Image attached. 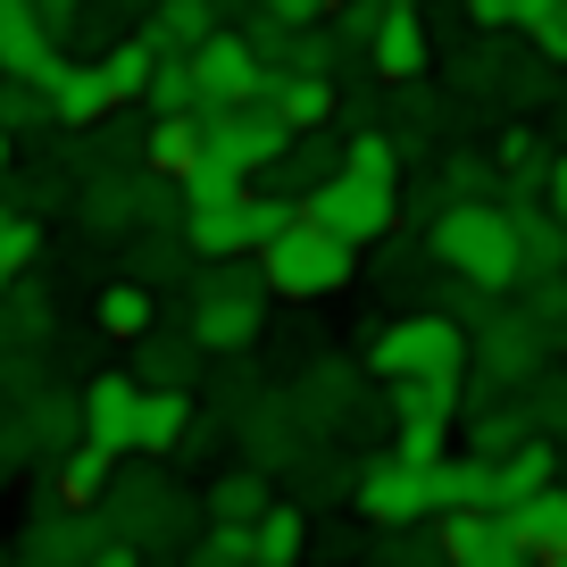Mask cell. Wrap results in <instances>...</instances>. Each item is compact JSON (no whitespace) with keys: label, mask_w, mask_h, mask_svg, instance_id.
Wrapping results in <instances>:
<instances>
[{"label":"cell","mask_w":567,"mask_h":567,"mask_svg":"<svg viewBox=\"0 0 567 567\" xmlns=\"http://www.w3.org/2000/svg\"><path fill=\"white\" fill-rule=\"evenodd\" d=\"M425 250H434L460 284H476V292H509V284H526V267H517V217L501 209V200H443Z\"/></svg>","instance_id":"obj_1"},{"label":"cell","mask_w":567,"mask_h":567,"mask_svg":"<svg viewBox=\"0 0 567 567\" xmlns=\"http://www.w3.org/2000/svg\"><path fill=\"white\" fill-rule=\"evenodd\" d=\"M267 276H259V259L250 250H234V259H200V276H193V301H184V326H193V342L200 351H250L259 342V326H267Z\"/></svg>","instance_id":"obj_2"},{"label":"cell","mask_w":567,"mask_h":567,"mask_svg":"<svg viewBox=\"0 0 567 567\" xmlns=\"http://www.w3.org/2000/svg\"><path fill=\"white\" fill-rule=\"evenodd\" d=\"M292 217H301L292 193H276V184H243V193H217V200H193V209H184V250H193V259H234V250L276 243Z\"/></svg>","instance_id":"obj_3"},{"label":"cell","mask_w":567,"mask_h":567,"mask_svg":"<svg viewBox=\"0 0 567 567\" xmlns=\"http://www.w3.org/2000/svg\"><path fill=\"white\" fill-rule=\"evenodd\" d=\"M250 259H259L276 301H326V292H342V284L359 276V250L342 243V234H326L318 217H292V226H284L276 243H259Z\"/></svg>","instance_id":"obj_4"},{"label":"cell","mask_w":567,"mask_h":567,"mask_svg":"<svg viewBox=\"0 0 567 567\" xmlns=\"http://www.w3.org/2000/svg\"><path fill=\"white\" fill-rule=\"evenodd\" d=\"M101 517H109L134 550H193V543H184L193 501H184L167 476H151V467H125V460H117V476H109V493H101Z\"/></svg>","instance_id":"obj_5"},{"label":"cell","mask_w":567,"mask_h":567,"mask_svg":"<svg viewBox=\"0 0 567 567\" xmlns=\"http://www.w3.org/2000/svg\"><path fill=\"white\" fill-rule=\"evenodd\" d=\"M368 368L384 375H467V326L451 309H417V318H392L368 334Z\"/></svg>","instance_id":"obj_6"},{"label":"cell","mask_w":567,"mask_h":567,"mask_svg":"<svg viewBox=\"0 0 567 567\" xmlns=\"http://www.w3.org/2000/svg\"><path fill=\"white\" fill-rule=\"evenodd\" d=\"M101 543H109V517L101 509H75V501L42 493V509L18 526L9 559H25V567H84V559H101Z\"/></svg>","instance_id":"obj_7"},{"label":"cell","mask_w":567,"mask_h":567,"mask_svg":"<svg viewBox=\"0 0 567 567\" xmlns=\"http://www.w3.org/2000/svg\"><path fill=\"white\" fill-rule=\"evenodd\" d=\"M301 217H318L326 234H342L351 250H368V243L392 234V184H368V176H351V167H334V176L301 200Z\"/></svg>","instance_id":"obj_8"},{"label":"cell","mask_w":567,"mask_h":567,"mask_svg":"<svg viewBox=\"0 0 567 567\" xmlns=\"http://www.w3.org/2000/svg\"><path fill=\"white\" fill-rule=\"evenodd\" d=\"M351 501H359V517H368L375 534H384V526H425V517H434V484H425V467L401 460V451H384V460L359 467Z\"/></svg>","instance_id":"obj_9"},{"label":"cell","mask_w":567,"mask_h":567,"mask_svg":"<svg viewBox=\"0 0 567 567\" xmlns=\"http://www.w3.org/2000/svg\"><path fill=\"white\" fill-rule=\"evenodd\" d=\"M434 543H443V567H526V543H517L509 509H493V501L434 509Z\"/></svg>","instance_id":"obj_10"},{"label":"cell","mask_w":567,"mask_h":567,"mask_svg":"<svg viewBox=\"0 0 567 567\" xmlns=\"http://www.w3.org/2000/svg\"><path fill=\"white\" fill-rule=\"evenodd\" d=\"M259 68L267 59L250 51V34H234V25H217L209 42H193V75H200V109H234L259 92Z\"/></svg>","instance_id":"obj_11"},{"label":"cell","mask_w":567,"mask_h":567,"mask_svg":"<svg viewBox=\"0 0 567 567\" xmlns=\"http://www.w3.org/2000/svg\"><path fill=\"white\" fill-rule=\"evenodd\" d=\"M134 425H142V375H134V368L92 375V384H84V443L134 460Z\"/></svg>","instance_id":"obj_12"},{"label":"cell","mask_w":567,"mask_h":567,"mask_svg":"<svg viewBox=\"0 0 567 567\" xmlns=\"http://www.w3.org/2000/svg\"><path fill=\"white\" fill-rule=\"evenodd\" d=\"M59 59H68V42L51 34V18H42L34 0H0V75H34V84H51Z\"/></svg>","instance_id":"obj_13"},{"label":"cell","mask_w":567,"mask_h":567,"mask_svg":"<svg viewBox=\"0 0 567 567\" xmlns=\"http://www.w3.org/2000/svg\"><path fill=\"white\" fill-rule=\"evenodd\" d=\"M51 117H59V134H92L101 117H117V92H109V68L101 59H59V75H51Z\"/></svg>","instance_id":"obj_14"},{"label":"cell","mask_w":567,"mask_h":567,"mask_svg":"<svg viewBox=\"0 0 567 567\" xmlns=\"http://www.w3.org/2000/svg\"><path fill=\"white\" fill-rule=\"evenodd\" d=\"M425 59H434V34H425L417 0H392V9H384V34L368 42L375 84H417V75H425Z\"/></svg>","instance_id":"obj_15"},{"label":"cell","mask_w":567,"mask_h":567,"mask_svg":"<svg viewBox=\"0 0 567 567\" xmlns=\"http://www.w3.org/2000/svg\"><path fill=\"white\" fill-rule=\"evenodd\" d=\"M184 443H193V392H184V384H142L134 460H176Z\"/></svg>","instance_id":"obj_16"},{"label":"cell","mask_w":567,"mask_h":567,"mask_svg":"<svg viewBox=\"0 0 567 567\" xmlns=\"http://www.w3.org/2000/svg\"><path fill=\"white\" fill-rule=\"evenodd\" d=\"M509 526H517V543H526V559H543V567H567V484L550 476L543 493L509 501Z\"/></svg>","instance_id":"obj_17"},{"label":"cell","mask_w":567,"mask_h":567,"mask_svg":"<svg viewBox=\"0 0 567 567\" xmlns=\"http://www.w3.org/2000/svg\"><path fill=\"white\" fill-rule=\"evenodd\" d=\"M334 167H342V142H326V125H318V134H292V142H284V151H276V167H267L259 184H276V193L309 200L326 176H334Z\"/></svg>","instance_id":"obj_18"},{"label":"cell","mask_w":567,"mask_h":567,"mask_svg":"<svg viewBox=\"0 0 567 567\" xmlns=\"http://www.w3.org/2000/svg\"><path fill=\"white\" fill-rule=\"evenodd\" d=\"M543 326L534 318H493L484 326V375H493V384H526L534 368H543Z\"/></svg>","instance_id":"obj_19"},{"label":"cell","mask_w":567,"mask_h":567,"mask_svg":"<svg viewBox=\"0 0 567 567\" xmlns=\"http://www.w3.org/2000/svg\"><path fill=\"white\" fill-rule=\"evenodd\" d=\"M109 476H117V451H101V443H68V451L51 460V493L75 501V509H101Z\"/></svg>","instance_id":"obj_20"},{"label":"cell","mask_w":567,"mask_h":567,"mask_svg":"<svg viewBox=\"0 0 567 567\" xmlns=\"http://www.w3.org/2000/svg\"><path fill=\"white\" fill-rule=\"evenodd\" d=\"M550 476H559V451H550V443H534V434H526V443H509V451L493 460V509H509V501L543 493Z\"/></svg>","instance_id":"obj_21"},{"label":"cell","mask_w":567,"mask_h":567,"mask_svg":"<svg viewBox=\"0 0 567 567\" xmlns=\"http://www.w3.org/2000/svg\"><path fill=\"white\" fill-rule=\"evenodd\" d=\"M425 484H434V509H476V501H493V460L484 451H443L425 467Z\"/></svg>","instance_id":"obj_22"},{"label":"cell","mask_w":567,"mask_h":567,"mask_svg":"<svg viewBox=\"0 0 567 567\" xmlns=\"http://www.w3.org/2000/svg\"><path fill=\"white\" fill-rule=\"evenodd\" d=\"M134 375H142V384H184V392H193V375H200L193 326H184V334H134Z\"/></svg>","instance_id":"obj_23"},{"label":"cell","mask_w":567,"mask_h":567,"mask_svg":"<svg viewBox=\"0 0 567 567\" xmlns=\"http://www.w3.org/2000/svg\"><path fill=\"white\" fill-rule=\"evenodd\" d=\"M142 34H151V51H193L217 34V0H151Z\"/></svg>","instance_id":"obj_24"},{"label":"cell","mask_w":567,"mask_h":567,"mask_svg":"<svg viewBox=\"0 0 567 567\" xmlns=\"http://www.w3.org/2000/svg\"><path fill=\"white\" fill-rule=\"evenodd\" d=\"M517 267H526V284L534 276H559L567 267V226H559V209H526V200H517Z\"/></svg>","instance_id":"obj_25"},{"label":"cell","mask_w":567,"mask_h":567,"mask_svg":"<svg viewBox=\"0 0 567 567\" xmlns=\"http://www.w3.org/2000/svg\"><path fill=\"white\" fill-rule=\"evenodd\" d=\"M384 401H392V417H425V425L467 417V409H460V375H392Z\"/></svg>","instance_id":"obj_26"},{"label":"cell","mask_w":567,"mask_h":567,"mask_svg":"<svg viewBox=\"0 0 567 567\" xmlns=\"http://www.w3.org/2000/svg\"><path fill=\"white\" fill-rule=\"evenodd\" d=\"M193 159H200V109L151 117V134H142V167H151V176H184Z\"/></svg>","instance_id":"obj_27"},{"label":"cell","mask_w":567,"mask_h":567,"mask_svg":"<svg viewBox=\"0 0 567 567\" xmlns=\"http://www.w3.org/2000/svg\"><path fill=\"white\" fill-rule=\"evenodd\" d=\"M92 326H101L109 342H134V334H151V326H159V301H151V284H142V276L109 284L101 301H92Z\"/></svg>","instance_id":"obj_28"},{"label":"cell","mask_w":567,"mask_h":567,"mask_svg":"<svg viewBox=\"0 0 567 567\" xmlns=\"http://www.w3.org/2000/svg\"><path fill=\"white\" fill-rule=\"evenodd\" d=\"M92 59L109 68V92H117V109H134L142 92H151V68H159V51H151V34H142V25H134V34H117L109 51H92Z\"/></svg>","instance_id":"obj_29"},{"label":"cell","mask_w":567,"mask_h":567,"mask_svg":"<svg viewBox=\"0 0 567 567\" xmlns=\"http://www.w3.org/2000/svg\"><path fill=\"white\" fill-rule=\"evenodd\" d=\"M151 117H176V109H200V75H193V51H159L151 68V92H142Z\"/></svg>","instance_id":"obj_30"},{"label":"cell","mask_w":567,"mask_h":567,"mask_svg":"<svg viewBox=\"0 0 567 567\" xmlns=\"http://www.w3.org/2000/svg\"><path fill=\"white\" fill-rule=\"evenodd\" d=\"M250 534H259V567H292V559L309 550V517L292 509V501H267Z\"/></svg>","instance_id":"obj_31"},{"label":"cell","mask_w":567,"mask_h":567,"mask_svg":"<svg viewBox=\"0 0 567 567\" xmlns=\"http://www.w3.org/2000/svg\"><path fill=\"white\" fill-rule=\"evenodd\" d=\"M267 467L250 460V467H226V476L209 484V517H243V526H259V509H267Z\"/></svg>","instance_id":"obj_32"},{"label":"cell","mask_w":567,"mask_h":567,"mask_svg":"<svg viewBox=\"0 0 567 567\" xmlns=\"http://www.w3.org/2000/svg\"><path fill=\"white\" fill-rule=\"evenodd\" d=\"M342 167H351V176H368V184H392V193H401V142H392L384 125H359V134L342 142Z\"/></svg>","instance_id":"obj_33"},{"label":"cell","mask_w":567,"mask_h":567,"mask_svg":"<svg viewBox=\"0 0 567 567\" xmlns=\"http://www.w3.org/2000/svg\"><path fill=\"white\" fill-rule=\"evenodd\" d=\"M493 167L517 184V200H526V184H550V159H543V134H534V125H509V134L493 142Z\"/></svg>","instance_id":"obj_34"},{"label":"cell","mask_w":567,"mask_h":567,"mask_svg":"<svg viewBox=\"0 0 567 567\" xmlns=\"http://www.w3.org/2000/svg\"><path fill=\"white\" fill-rule=\"evenodd\" d=\"M0 125L9 134H42L51 117V84H34V75H0Z\"/></svg>","instance_id":"obj_35"},{"label":"cell","mask_w":567,"mask_h":567,"mask_svg":"<svg viewBox=\"0 0 567 567\" xmlns=\"http://www.w3.org/2000/svg\"><path fill=\"white\" fill-rule=\"evenodd\" d=\"M200 567H259V534L243 526V517H209V534L193 543Z\"/></svg>","instance_id":"obj_36"},{"label":"cell","mask_w":567,"mask_h":567,"mask_svg":"<svg viewBox=\"0 0 567 567\" xmlns=\"http://www.w3.org/2000/svg\"><path fill=\"white\" fill-rule=\"evenodd\" d=\"M34 250H42V217L25 209V200L0 193V259H9V267H34Z\"/></svg>","instance_id":"obj_37"},{"label":"cell","mask_w":567,"mask_h":567,"mask_svg":"<svg viewBox=\"0 0 567 567\" xmlns=\"http://www.w3.org/2000/svg\"><path fill=\"white\" fill-rule=\"evenodd\" d=\"M493 176L501 167L484 159V151H451L443 159V200H493Z\"/></svg>","instance_id":"obj_38"},{"label":"cell","mask_w":567,"mask_h":567,"mask_svg":"<svg viewBox=\"0 0 567 567\" xmlns=\"http://www.w3.org/2000/svg\"><path fill=\"white\" fill-rule=\"evenodd\" d=\"M392 451L401 460H417V467H434L451 451V425H425V417H392Z\"/></svg>","instance_id":"obj_39"},{"label":"cell","mask_w":567,"mask_h":567,"mask_svg":"<svg viewBox=\"0 0 567 567\" xmlns=\"http://www.w3.org/2000/svg\"><path fill=\"white\" fill-rule=\"evenodd\" d=\"M384 9H392V0H342V9H334V34L351 42L359 59H368V42L384 34Z\"/></svg>","instance_id":"obj_40"},{"label":"cell","mask_w":567,"mask_h":567,"mask_svg":"<svg viewBox=\"0 0 567 567\" xmlns=\"http://www.w3.org/2000/svg\"><path fill=\"white\" fill-rule=\"evenodd\" d=\"M526 42L550 59V68H567V0H550L543 18H526Z\"/></svg>","instance_id":"obj_41"},{"label":"cell","mask_w":567,"mask_h":567,"mask_svg":"<svg viewBox=\"0 0 567 567\" xmlns=\"http://www.w3.org/2000/svg\"><path fill=\"white\" fill-rule=\"evenodd\" d=\"M509 443H526V417H484L476 425V451H484V460H501Z\"/></svg>","instance_id":"obj_42"},{"label":"cell","mask_w":567,"mask_h":567,"mask_svg":"<svg viewBox=\"0 0 567 567\" xmlns=\"http://www.w3.org/2000/svg\"><path fill=\"white\" fill-rule=\"evenodd\" d=\"M250 9H267V18H284V25H318L326 18V0H250Z\"/></svg>","instance_id":"obj_43"},{"label":"cell","mask_w":567,"mask_h":567,"mask_svg":"<svg viewBox=\"0 0 567 567\" xmlns=\"http://www.w3.org/2000/svg\"><path fill=\"white\" fill-rule=\"evenodd\" d=\"M42 18H51V34L59 42H75V18H84V0H34Z\"/></svg>","instance_id":"obj_44"},{"label":"cell","mask_w":567,"mask_h":567,"mask_svg":"<svg viewBox=\"0 0 567 567\" xmlns=\"http://www.w3.org/2000/svg\"><path fill=\"white\" fill-rule=\"evenodd\" d=\"M467 25H517V0H460Z\"/></svg>","instance_id":"obj_45"},{"label":"cell","mask_w":567,"mask_h":567,"mask_svg":"<svg viewBox=\"0 0 567 567\" xmlns=\"http://www.w3.org/2000/svg\"><path fill=\"white\" fill-rule=\"evenodd\" d=\"M543 200H550V209H559V226H567V151H559V159H550V184H543Z\"/></svg>","instance_id":"obj_46"},{"label":"cell","mask_w":567,"mask_h":567,"mask_svg":"<svg viewBox=\"0 0 567 567\" xmlns=\"http://www.w3.org/2000/svg\"><path fill=\"white\" fill-rule=\"evenodd\" d=\"M9 167H18V134H9V125H0V176H9Z\"/></svg>","instance_id":"obj_47"},{"label":"cell","mask_w":567,"mask_h":567,"mask_svg":"<svg viewBox=\"0 0 567 567\" xmlns=\"http://www.w3.org/2000/svg\"><path fill=\"white\" fill-rule=\"evenodd\" d=\"M25 276V267H9V259H0V292H9V284H18Z\"/></svg>","instance_id":"obj_48"},{"label":"cell","mask_w":567,"mask_h":567,"mask_svg":"<svg viewBox=\"0 0 567 567\" xmlns=\"http://www.w3.org/2000/svg\"><path fill=\"white\" fill-rule=\"evenodd\" d=\"M334 9H342V0H326V18H334Z\"/></svg>","instance_id":"obj_49"},{"label":"cell","mask_w":567,"mask_h":567,"mask_svg":"<svg viewBox=\"0 0 567 567\" xmlns=\"http://www.w3.org/2000/svg\"><path fill=\"white\" fill-rule=\"evenodd\" d=\"M0 484H9V460H0Z\"/></svg>","instance_id":"obj_50"},{"label":"cell","mask_w":567,"mask_h":567,"mask_svg":"<svg viewBox=\"0 0 567 567\" xmlns=\"http://www.w3.org/2000/svg\"><path fill=\"white\" fill-rule=\"evenodd\" d=\"M0 559H9V543H0Z\"/></svg>","instance_id":"obj_51"},{"label":"cell","mask_w":567,"mask_h":567,"mask_svg":"<svg viewBox=\"0 0 567 567\" xmlns=\"http://www.w3.org/2000/svg\"><path fill=\"white\" fill-rule=\"evenodd\" d=\"M417 9H425V0H417Z\"/></svg>","instance_id":"obj_52"}]
</instances>
